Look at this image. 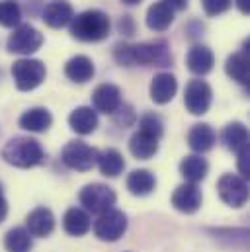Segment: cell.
<instances>
[{
    "label": "cell",
    "mask_w": 250,
    "mask_h": 252,
    "mask_svg": "<svg viewBox=\"0 0 250 252\" xmlns=\"http://www.w3.org/2000/svg\"><path fill=\"white\" fill-rule=\"evenodd\" d=\"M114 118H116V122L120 124V126H131L133 122H135V112H133V108L131 106H125L122 104L118 110H116V114H114Z\"/></svg>",
    "instance_id": "836d02e7"
},
{
    "label": "cell",
    "mask_w": 250,
    "mask_h": 252,
    "mask_svg": "<svg viewBox=\"0 0 250 252\" xmlns=\"http://www.w3.org/2000/svg\"><path fill=\"white\" fill-rule=\"evenodd\" d=\"M53 124V116L47 108H31L22 114L20 118V127L30 131V133H43Z\"/></svg>",
    "instance_id": "ffe728a7"
},
{
    "label": "cell",
    "mask_w": 250,
    "mask_h": 252,
    "mask_svg": "<svg viewBox=\"0 0 250 252\" xmlns=\"http://www.w3.org/2000/svg\"><path fill=\"white\" fill-rule=\"evenodd\" d=\"M100 172L108 178H118L125 168L124 155L118 149H106L102 153H98V160H96Z\"/></svg>",
    "instance_id": "cb8c5ba5"
},
{
    "label": "cell",
    "mask_w": 250,
    "mask_h": 252,
    "mask_svg": "<svg viewBox=\"0 0 250 252\" xmlns=\"http://www.w3.org/2000/svg\"><path fill=\"white\" fill-rule=\"evenodd\" d=\"M209 172V164L203 157L199 155H189V157H184L182 162H180V174L182 178L189 182V184H197L201 182Z\"/></svg>",
    "instance_id": "44dd1931"
},
{
    "label": "cell",
    "mask_w": 250,
    "mask_h": 252,
    "mask_svg": "<svg viewBox=\"0 0 250 252\" xmlns=\"http://www.w3.org/2000/svg\"><path fill=\"white\" fill-rule=\"evenodd\" d=\"M129 151H131V155L135 158L149 160L158 153V139L149 135V133L135 131L131 135V139H129Z\"/></svg>",
    "instance_id": "ac0fdd59"
},
{
    "label": "cell",
    "mask_w": 250,
    "mask_h": 252,
    "mask_svg": "<svg viewBox=\"0 0 250 252\" xmlns=\"http://www.w3.org/2000/svg\"><path fill=\"white\" fill-rule=\"evenodd\" d=\"M223 143L229 151L233 153H243L249 151V131L241 122H233L223 129Z\"/></svg>",
    "instance_id": "d4e9b609"
},
{
    "label": "cell",
    "mask_w": 250,
    "mask_h": 252,
    "mask_svg": "<svg viewBox=\"0 0 250 252\" xmlns=\"http://www.w3.org/2000/svg\"><path fill=\"white\" fill-rule=\"evenodd\" d=\"M41 45H43V33L30 24H20L18 28H14V32L6 41L8 51L16 55H31Z\"/></svg>",
    "instance_id": "5b68a950"
},
{
    "label": "cell",
    "mask_w": 250,
    "mask_h": 252,
    "mask_svg": "<svg viewBox=\"0 0 250 252\" xmlns=\"http://www.w3.org/2000/svg\"><path fill=\"white\" fill-rule=\"evenodd\" d=\"M124 4H127V6H135V4H139L141 0H122Z\"/></svg>",
    "instance_id": "f35d334b"
},
{
    "label": "cell",
    "mask_w": 250,
    "mask_h": 252,
    "mask_svg": "<svg viewBox=\"0 0 250 252\" xmlns=\"http://www.w3.org/2000/svg\"><path fill=\"white\" fill-rule=\"evenodd\" d=\"M139 131L149 133V135L160 139L162 133H164V124H162L160 116H156V114L151 112V114H145V116L139 120Z\"/></svg>",
    "instance_id": "4dcf8cb0"
},
{
    "label": "cell",
    "mask_w": 250,
    "mask_h": 252,
    "mask_svg": "<svg viewBox=\"0 0 250 252\" xmlns=\"http://www.w3.org/2000/svg\"><path fill=\"white\" fill-rule=\"evenodd\" d=\"M114 57L122 66H133V59H131V45L129 43H118L114 49Z\"/></svg>",
    "instance_id": "d6a6232c"
},
{
    "label": "cell",
    "mask_w": 250,
    "mask_h": 252,
    "mask_svg": "<svg viewBox=\"0 0 250 252\" xmlns=\"http://www.w3.org/2000/svg\"><path fill=\"white\" fill-rule=\"evenodd\" d=\"M249 43H245V49L233 53L227 63H225V72L239 84L243 86H249L250 80V64H249V49H247Z\"/></svg>",
    "instance_id": "2e32d148"
},
{
    "label": "cell",
    "mask_w": 250,
    "mask_h": 252,
    "mask_svg": "<svg viewBox=\"0 0 250 252\" xmlns=\"http://www.w3.org/2000/svg\"><path fill=\"white\" fill-rule=\"evenodd\" d=\"M68 126L78 135H90L98 127V114L88 106H80L68 116Z\"/></svg>",
    "instance_id": "d6986e66"
},
{
    "label": "cell",
    "mask_w": 250,
    "mask_h": 252,
    "mask_svg": "<svg viewBox=\"0 0 250 252\" xmlns=\"http://www.w3.org/2000/svg\"><path fill=\"white\" fill-rule=\"evenodd\" d=\"M235 4H237V8L247 16L250 14V0H235Z\"/></svg>",
    "instance_id": "74e56055"
},
{
    "label": "cell",
    "mask_w": 250,
    "mask_h": 252,
    "mask_svg": "<svg viewBox=\"0 0 250 252\" xmlns=\"http://www.w3.org/2000/svg\"><path fill=\"white\" fill-rule=\"evenodd\" d=\"M186 64L189 68V72L197 74V76H203L207 74L213 64H215V57H213V51L205 45H193L189 51H188Z\"/></svg>",
    "instance_id": "e0dca14e"
},
{
    "label": "cell",
    "mask_w": 250,
    "mask_h": 252,
    "mask_svg": "<svg viewBox=\"0 0 250 252\" xmlns=\"http://www.w3.org/2000/svg\"><path fill=\"white\" fill-rule=\"evenodd\" d=\"M201 189L197 184H182V186H178V188L174 189V193H172V205L178 209V211H182V213H186V215H191V213H195L199 207H201Z\"/></svg>",
    "instance_id": "7c38bea8"
},
{
    "label": "cell",
    "mask_w": 250,
    "mask_h": 252,
    "mask_svg": "<svg viewBox=\"0 0 250 252\" xmlns=\"http://www.w3.org/2000/svg\"><path fill=\"white\" fill-rule=\"evenodd\" d=\"M211 86L201 80V78H193L186 84V92H184V104L186 110L191 116H203L207 114L209 106H211Z\"/></svg>",
    "instance_id": "9c48e42d"
},
{
    "label": "cell",
    "mask_w": 250,
    "mask_h": 252,
    "mask_svg": "<svg viewBox=\"0 0 250 252\" xmlns=\"http://www.w3.org/2000/svg\"><path fill=\"white\" fill-rule=\"evenodd\" d=\"M178 90V82L174 78V74L170 72H158L155 74V78L151 80V98L155 104H168Z\"/></svg>",
    "instance_id": "4fadbf2b"
},
{
    "label": "cell",
    "mask_w": 250,
    "mask_h": 252,
    "mask_svg": "<svg viewBox=\"0 0 250 252\" xmlns=\"http://www.w3.org/2000/svg\"><path fill=\"white\" fill-rule=\"evenodd\" d=\"M188 145L195 153H207L215 145V131L209 124H195L188 133Z\"/></svg>",
    "instance_id": "484cf974"
},
{
    "label": "cell",
    "mask_w": 250,
    "mask_h": 252,
    "mask_svg": "<svg viewBox=\"0 0 250 252\" xmlns=\"http://www.w3.org/2000/svg\"><path fill=\"white\" fill-rule=\"evenodd\" d=\"M22 20V8L18 0H0V26L18 28Z\"/></svg>",
    "instance_id": "f546056e"
},
{
    "label": "cell",
    "mask_w": 250,
    "mask_h": 252,
    "mask_svg": "<svg viewBox=\"0 0 250 252\" xmlns=\"http://www.w3.org/2000/svg\"><path fill=\"white\" fill-rule=\"evenodd\" d=\"M74 18L72 6L66 0H51L45 8H43V22L49 28H64L70 24V20Z\"/></svg>",
    "instance_id": "9a60e30c"
},
{
    "label": "cell",
    "mask_w": 250,
    "mask_h": 252,
    "mask_svg": "<svg viewBox=\"0 0 250 252\" xmlns=\"http://www.w3.org/2000/svg\"><path fill=\"white\" fill-rule=\"evenodd\" d=\"M127 231V217L124 211L118 209H110L106 213H102L98 217V221L94 223V233L100 241L106 243H116L124 237V233Z\"/></svg>",
    "instance_id": "ba28073f"
},
{
    "label": "cell",
    "mask_w": 250,
    "mask_h": 252,
    "mask_svg": "<svg viewBox=\"0 0 250 252\" xmlns=\"http://www.w3.org/2000/svg\"><path fill=\"white\" fill-rule=\"evenodd\" d=\"M217 189H219V197L231 207H243L249 199L247 180L241 178L239 174H223L217 182Z\"/></svg>",
    "instance_id": "30bf717a"
},
{
    "label": "cell",
    "mask_w": 250,
    "mask_h": 252,
    "mask_svg": "<svg viewBox=\"0 0 250 252\" xmlns=\"http://www.w3.org/2000/svg\"><path fill=\"white\" fill-rule=\"evenodd\" d=\"M90 217H88V213L84 211V209H80V207H70L66 213H64V217H62V227H64V231L68 233V235H72V237H82V235H86L88 231H90Z\"/></svg>",
    "instance_id": "83f0119b"
},
{
    "label": "cell",
    "mask_w": 250,
    "mask_h": 252,
    "mask_svg": "<svg viewBox=\"0 0 250 252\" xmlns=\"http://www.w3.org/2000/svg\"><path fill=\"white\" fill-rule=\"evenodd\" d=\"M110 33V18L102 10H84L70 20V35L78 41H102Z\"/></svg>",
    "instance_id": "7a4b0ae2"
},
{
    "label": "cell",
    "mask_w": 250,
    "mask_h": 252,
    "mask_svg": "<svg viewBox=\"0 0 250 252\" xmlns=\"http://www.w3.org/2000/svg\"><path fill=\"white\" fill-rule=\"evenodd\" d=\"M80 203L90 213H106L116 205V191L106 184H86L78 193Z\"/></svg>",
    "instance_id": "8992f818"
},
{
    "label": "cell",
    "mask_w": 250,
    "mask_h": 252,
    "mask_svg": "<svg viewBox=\"0 0 250 252\" xmlns=\"http://www.w3.org/2000/svg\"><path fill=\"white\" fill-rule=\"evenodd\" d=\"M239 172H241V178L247 180V176H249V151L239 153Z\"/></svg>",
    "instance_id": "e575fe53"
},
{
    "label": "cell",
    "mask_w": 250,
    "mask_h": 252,
    "mask_svg": "<svg viewBox=\"0 0 250 252\" xmlns=\"http://www.w3.org/2000/svg\"><path fill=\"white\" fill-rule=\"evenodd\" d=\"M201 6L207 16H219L231 8V0H201Z\"/></svg>",
    "instance_id": "1f68e13d"
},
{
    "label": "cell",
    "mask_w": 250,
    "mask_h": 252,
    "mask_svg": "<svg viewBox=\"0 0 250 252\" xmlns=\"http://www.w3.org/2000/svg\"><path fill=\"white\" fill-rule=\"evenodd\" d=\"M131 59H133V64L166 66L172 63V55L166 41H145V43L131 45Z\"/></svg>",
    "instance_id": "52a82bcc"
},
{
    "label": "cell",
    "mask_w": 250,
    "mask_h": 252,
    "mask_svg": "<svg viewBox=\"0 0 250 252\" xmlns=\"http://www.w3.org/2000/svg\"><path fill=\"white\" fill-rule=\"evenodd\" d=\"M45 64L39 59H20L12 64V78L16 82V88L22 92L35 90L45 80Z\"/></svg>",
    "instance_id": "3957f363"
},
{
    "label": "cell",
    "mask_w": 250,
    "mask_h": 252,
    "mask_svg": "<svg viewBox=\"0 0 250 252\" xmlns=\"http://www.w3.org/2000/svg\"><path fill=\"white\" fill-rule=\"evenodd\" d=\"M156 188V178L151 170H133L129 176H127V189L133 193V195H139V197H145L149 193H153Z\"/></svg>",
    "instance_id": "4316f807"
},
{
    "label": "cell",
    "mask_w": 250,
    "mask_h": 252,
    "mask_svg": "<svg viewBox=\"0 0 250 252\" xmlns=\"http://www.w3.org/2000/svg\"><path fill=\"white\" fill-rule=\"evenodd\" d=\"M26 225H28V233L30 235H33V237H49L53 233V229H55V215L47 207H35L28 215Z\"/></svg>",
    "instance_id": "5bb4252c"
},
{
    "label": "cell",
    "mask_w": 250,
    "mask_h": 252,
    "mask_svg": "<svg viewBox=\"0 0 250 252\" xmlns=\"http://www.w3.org/2000/svg\"><path fill=\"white\" fill-rule=\"evenodd\" d=\"M92 106H94V112L114 116L116 110L122 106V90L110 82L100 84L92 94Z\"/></svg>",
    "instance_id": "8fae6325"
},
{
    "label": "cell",
    "mask_w": 250,
    "mask_h": 252,
    "mask_svg": "<svg viewBox=\"0 0 250 252\" xmlns=\"http://www.w3.org/2000/svg\"><path fill=\"white\" fill-rule=\"evenodd\" d=\"M174 22V10L164 2H155L147 10V26L153 32H164Z\"/></svg>",
    "instance_id": "7402d4cb"
},
{
    "label": "cell",
    "mask_w": 250,
    "mask_h": 252,
    "mask_svg": "<svg viewBox=\"0 0 250 252\" xmlns=\"http://www.w3.org/2000/svg\"><path fill=\"white\" fill-rule=\"evenodd\" d=\"M64 74L68 80L84 84V82L92 80V76H94V63L86 55H76L64 64Z\"/></svg>",
    "instance_id": "603a6c76"
},
{
    "label": "cell",
    "mask_w": 250,
    "mask_h": 252,
    "mask_svg": "<svg viewBox=\"0 0 250 252\" xmlns=\"http://www.w3.org/2000/svg\"><path fill=\"white\" fill-rule=\"evenodd\" d=\"M4 247L8 252H30L31 251V235L24 227H14L6 233Z\"/></svg>",
    "instance_id": "f1b7e54d"
},
{
    "label": "cell",
    "mask_w": 250,
    "mask_h": 252,
    "mask_svg": "<svg viewBox=\"0 0 250 252\" xmlns=\"http://www.w3.org/2000/svg\"><path fill=\"white\" fill-rule=\"evenodd\" d=\"M164 4H168L172 10H186L188 0H162Z\"/></svg>",
    "instance_id": "d590c367"
},
{
    "label": "cell",
    "mask_w": 250,
    "mask_h": 252,
    "mask_svg": "<svg viewBox=\"0 0 250 252\" xmlns=\"http://www.w3.org/2000/svg\"><path fill=\"white\" fill-rule=\"evenodd\" d=\"M6 215H8V203H6V197L2 193V188H0V223L6 219Z\"/></svg>",
    "instance_id": "8d00e7d4"
},
{
    "label": "cell",
    "mask_w": 250,
    "mask_h": 252,
    "mask_svg": "<svg viewBox=\"0 0 250 252\" xmlns=\"http://www.w3.org/2000/svg\"><path fill=\"white\" fill-rule=\"evenodd\" d=\"M2 158L16 168H33L43 164L45 153L39 141L31 137H14L4 145Z\"/></svg>",
    "instance_id": "6da1fadb"
},
{
    "label": "cell",
    "mask_w": 250,
    "mask_h": 252,
    "mask_svg": "<svg viewBox=\"0 0 250 252\" xmlns=\"http://www.w3.org/2000/svg\"><path fill=\"white\" fill-rule=\"evenodd\" d=\"M61 160L70 168L78 172H86L94 168L98 160V151L84 141H68L61 151Z\"/></svg>",
    "instance_id": "277c9868"
}]
</instances>
